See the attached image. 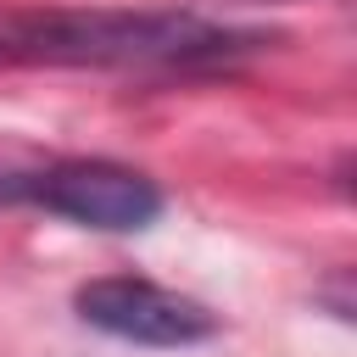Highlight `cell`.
Listing matches in <instances>:
<instances>
[{"instance_id": "1", "label": "cell", "mask_w": 357, "mask_h": 357, "mask_svg": "<svg viewBox=\"0 0 357 357\" xmlns=\"http://www.w3.org/2000/svg\"><path fill=\"white\" fill-rule=\"evenodd\" d=\"M251 45H262V33L223 28L195 11H0V67H206Z\"/></svg>"}, {"instance_id": "3", "label": "cell", "mask_w": 357, "mask_h": 357, "mask_svg": "<svg viewBox=\"0 0 357 357\" xmlns=\"http://www.w3.org/2000/svg\"><path fill=\"white\" fill-rule=\"evenodd\" d=\"M78 318L112 340H128V346H195L206 335H218V318L156 284V279H139V273H106V279H89L78 296H73Z\"/></svg>"}, {"instance_id": "2", "label": "cell", "mask_w": 357, "mask_h": 357, "mask_svg": "<svg viewBox=\"0 0 357 357\" xmlns=\"http://www.w3.org/2000/svg\"><path fill=\"white\" fill-rule=\"evenodd\" d=\"M6 195H22V201H33L78 229H100V234L151 229L162 212V190L145 173H134L123 162H100V156H67L39 173H17L6 184Z\"/></svg>"}]
</instances>
